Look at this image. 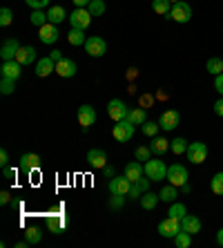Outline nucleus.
Masks as SVG:
<instances>
[{"instance_id": "nucleus-1", "label": "nucleus", "mask_w": 223, "mask_h": 248, "mask_svg": "<svg viewBox=\"0 0 223 248\" xmlns=\"http://www.w3.org/2000/svg\"><path fill=\"white\" fill-rule=\"evenodd\" d=\"M45 221H47L49 232H54V235H60V232L69 226V217L63 213V206H58V210H52V213L47 215Z\"/></svg>"}, {"instance_id": "nucleus-2", "label": "nucleus", "mask_w": 223, "mask_h": 248, "mask_svg": "<svg viewBox=\"0 0 223 248\" xmlns=\"http://www.w3.org/2000/svg\"><path fill=\"white\" fill-rule=\"evenodd\" d=\"M145 166V177L149 181H163L167 179V166L165 161H161V159H149V161L143 163Z\"/></svg>"}, {"instance_id": "nucleus-3", "label": "nucleus", "mask_w": 223, "mask_h": 248, "mask_svg": "<svg viewBox=\"0 0 223 248\" xmlns=\"http://www.w3.org/2000/svg\"><path fill=\"white\" fill-rule=\"evenodd\" d=\"M92 14H89V9L87 7H76L74 12L69 14V25L72 27H76V29H87L89 25H92Z\"/></svg>"}, {"instance_id": "nucleus-4", "label": "nucleus", "mask_w": 223, "mask_h": 248, "mask_svg": "<svg viewBox=\"0 0 223 248\" xmlns=\"http://www.w3.org/2000/svg\"><path fill=\"white\" fill-rule=\"evenodd\" d=\"M167 18L170 20H174V23H188L190 18H192V7L185 2V0H178V2H174L170 9V14H167Z\"/></svg>"}, {"instance_id": "nucleus-5", "label": "nucleus", "mask_w": 223, "mask_h": 248, "mask_svg": "<svg viewBox=\"0 0 223 248\" xmlns=\"http://www.w3.org/2000/svg\"><path fill=\"white\" fill-rule=\"evenodd\" d=\"M188 168L181 166V163H172V166H167V181H170L172 186H177V188H181L183 184H188Z\"/></svg>"}, {"instance_id": "nucleus-6", "label": "nucleus", "mask_w": 223, "mask_h": 248, "mask_svg": "<svg viewBox=\"0 0 223 248\" xmlns=\"http://www.w3.org/2000/svg\"><path fill=\"white\" fill-rule=\"evenodd\" d=\"M156 231H159L161 237H167V239H174L177 237V232H181L183 228H181V219H174V217H167V219L159 221V226H156Z\"/></svg>"}, {"instance_id": "nucleus-7", "label": "nucleus", "mask_w": 223, "mask_h": 248, "mask_svg": "<svg viewBox=\"0 0 223 248\" xmlns=\"http://www.w3.org/2000/svg\"><path fill=\"white\" fill-rule=\"evenodd\" d=\"M107 114H109V119H112V121H116V123L125 121L127 114H130V108H127L120 98H112V101L107 103Z\"/></svg>"}, {"instance_id": "nucleus-8", "label": "nucleus", "mask_w": 223, "mask_h": 248, "mask_svg": "<svg viewBox=\"0 0 223 248\" xmlns=\"http://www.w3.org/2000/svg\"><path fill=\"white\" fill-rule=\"evenodd\" d=\"M185 155H188V159L194 163V166H201V163L208 159V145L203 143V141H194V143L188 145V152H185Z\"/></svg>"}, {"instance_id": "nucleus-9", "label": "nucleus", "mask_w": 223, "mask_h": 248, "mask_svg": "<svg viewBox=\"0 0 223 248\" xmlns=\"http://www.w3.org/2000/svg\"><path fill=\"white\" fill-rule=\"evenodd\" d=\"M85 49L92 58H101V56H105V52H107V43H105L101 36H89L85 41Z\"/></svg>"}, {"instance_id": "nucleus-10", "label": "nucleus", "mask_w": 223, "mask_h": 248, "mask_svg": "<svg viewBox=\"0 0 223 248\" xmlns=\"http://www.w3.org/2000/svg\"><path fill=\"white\" fill-rule=\"evenodd\" d=\"M134 132H136V125H134V123H130L127 119H125V121H119L114 125V130H112L114 139H116V141H120V143H123V141H130V139L134 137Z\"/></svg>"}, {"instance_id": "nucleus-11", "label": "nucleus", "mask_w": 223, "mask_h": 248, "mask_svg": "<svg viewBox=\"0 0 223 248\" xmlns=\"http://www.w3.org/2000/svg\"><path fill=\"white\" fill-rule=\"evenodd\" d=\"M107 188H109V195H125L127 197V192H130V188H132V181L127 179L125 174H123V177H112Z\"/></svg>"}, {"instance_id": "nucleus-12", "label": "nucleus", "mask_w": 223, "mask_h": 248, "mask_svg": "<svg viewBox=\"0 0 223 248\" xmlns=\"http://www.w3.org/2000/svg\"><path fill=\"white\" fill-rule=\"evenodd\" d=\"M178 123H181V114H178L177 110H165V112H161L159 116V125L161 130H174V127H178Z\"/></svg>"}, {"instance_id": "nucleus-13", "label": "nucleus", "mask_w": 223, "mask_h": 248, "mask_svg": "<svg viewBox=\"0 0 223 248\" xmlns=\"http://www.w3.org/2000/svg\"><path fill=\"white\" fill-rule=\"evenodd\" d=\"M38 38H40V43H43V45H54V43L58 41V27L54 23L43 25V27H40V31H38Z\"/></svg>"}, {"instance_id": "nucleus-14", "label": "nucleus", "mask_w": 223, "mask_h": 248, "mask_svg": "<svg viewBox=\"0 0 223 248\" xmlns=\"http://www.w3.org/2000/svg\"><path fill=\"white\" fill-rule=\"evenodd\" d=\"M78 123L83 125V130H87L89 125L96 123V110L92 105H80L78 108Z\"/></svg>"}, {"instance_id": "nucleus-15", "label": "nucleus", "mask_w": 223, "mask_h": 248, "mask_svg": "<svg viewBox=\"0 0 223 248\" xmlns=\"http://www.w3.org/2000/svg\"><path fill=\"white\" fill-rule=\"evenodd\" d=\"M20 47L23 45L18 43V38H7V41L2 43V47H0V56H2V61H14Z\"/></svg>"}, {"instance_id": "nucleus-16", "label": "nucleus", "mask_w": 223, "mask_h": 248, "mask_svg": "<svg viewBox=\"0 0 223 248\" xmlns=\"http://www.w3.org/2000/svg\"><path fill=\"white\" fill-rule=\"evenodd\" d=\"M149 184H152V181L148 179V177H141V179H136L134 181V184H132V188H130V192H127V197H130V199H141V195H145V192L149 190Z\"/></svg>"}, {"instance_id": "nucleus-17", "label": "nucleus", "mask_w": 223, "mask_h": 248, "mask_svg": "<svg viewBox=\"0 0 223 248\" xmlns=\"http://www.w3.org/2000/svg\"><path fill=\"white\" fill-rule=\"evenodd\" d=\"M20 67H23V65H20L16 58H14V61H2V67H0V72H2V76H7V78H14V81H18V78H20V74H23V72H20Z\"/></svg>"}, {"instance_id": "nucleus-18", "label": "nucleus", "mask_w": 223, "mask_h": 248, "mask_svg": "<svg viewBox=\"0 0 223 248\" xmlns=\"http://www.w3.org/2000/svg\"><path fill=\"white\" fill-rule=\"evenodd\" d=\"M87 161H89L92 168H96V170H103L107 166V155L103 150H98V148H92V150L87 152Z\"/></svg>"}, {"instance_id": "nucleus-19", "label": "nucleus", "mask_w": 223, "mask_h": 248, "mask_svg": "<svg viewBox=\"0 0 223 248\" xmlns=\"http://www.w3.org/2000/svg\"><path fill=\"white\" fill-rule=\"evenodd\" d=\"M40 166H43V159H40L38 155H34V152H27V155L20 156V168L27 170L29 174L34 172V170H38Z\"/></svg>"}, {"instance_id": "nucleus-20", "label": "nucleus", "mask_w": 223, "mask_h": 248, "mask_svg": "<svg viewBox=\"0 0 223 248\" xmlns=\"http://www.w3.org/2000/svg\"><path fill=\"white\" fill-rule=\"evenodd\" d=\"M52 72H56V61H52L49 56H45V58H40V61H36V76L45 78V76H49Z\"/></svg>"}, {"instance_id": "nucleus-21", "label": "nucleus", "mask_w": 223, "mask_h": 248, "mask_svg": "<svg viewBox=\"0 0 223 248\" xmlns=\"http://www.w3.org/2000/svg\"><path fill=\"white\" fill-rule=\"evenodd\" d=\"M56 74L63 76V78H72L76 76V63L72 58H63V61H58L56 63Z\"/></svg>"}, {"instance_id": "nucleus-22", "label": "nucleus", "mask_w": 223, "mask_h": 248, "mask_svg": "<svg viewBox=\"0 0 223 248\" xmlns=\"http://www.w3.org/2000/svg\"><path fill=\"white\" fill-rule=\"evenodd\" d=\"M123 174H125L127 179H130L132 184H134V181L141 179V177L145 174V166H143L141 161H130V163L125 166V172H123Z\"/></svg>"}, {"instance_id": "nucleus-23", "label": "nucleus", "mask_w": 223, "mask_h": 248, "mask_svg": "<svg viewBox=\"0 0 223 248\" xmlns=\"http://www.w3.org/2000/svg\"><path fill=\"white\" fill-rule=\"evenodd\" d=\"M16 61L20 65H31V63H36V49L31 45H23L20 49H18V54H16Z\"/></svg>"}, {"instance_id": "nucleus-24", "label": "nucleus", "mask_w": 223, "mask_h": 248, "mask_svg": "<svg viewBox=\"0 0 223 248\" xmlns=\"http://www.w3.org/2000/svg\"><path fill=\"white\" fill-rule=\"evenodd\" d=\"M149 150H152V155L161 156V155H165L167 150H170V141H167L165 137H152V141H149Z\"/></svg>"}, {"instance_id": "nucleus-25", "label": "nucleus", "mask_w": 223, "mask_h": 248, "mask_svg": "<svg viewBox=\"0 0 223 248\" xmlns=\"http://www.w3.org/2000/svg\"><path fill=\"white\" fill-rule=\"evenodd\" d=\"M181 228L188 231L190 235H196V232H201V219L196 215H185L183 219H181Z\"/></svg>"}, {"instance_id": "nucleus-26", "label": "nucleus", "mask_w": 223, "mask_h": 248, "mask_svg": "<svg viewBox=\"0 0 223 248\" xmlns=\"http://www.w3.org/2000/svg\"><path fill=\"white\" fill-rule=\"evenodd\" d=\"M127 121L134 123V125H143V123L148 121V112H145V108H134V110H130Z\"/></svg>"}, {"instance_id": "nucleus-27", "label": "nucleus", "mask_w": 223, "mask_h": 248, "mask_svg": "<svg viewBox=\"0 0 223 248\" xmlns=\"http://www.w3.org/2000/svg\"><path fill=\"white\" fill-rule=\"evenodd\" d=\"M47 18H49V23L58 25V23H63L65 18H69V16L65 14V9H63L60 5H54V7H49V12H47Z\"/></svg>"}, {"instance_id": "nucleus-28", "label": "nucleus", "mask_w": 223, "mask_h": 248, "mask_svg": "<svg viewBox=\"0 0 223 248\" xmlns=\"http://www.w3.org/2000/svg\"><path fill=\"white\" fill-rule=\"evenodd\" d=\"M67 41H69V45H74V47H78V45H85V29H76V27H72V31L67 34Z\"/></svg>"}, {"instance_id": "nucleus-29", "label": "nucleus", "mask_w": 223, "mask_h": 248, "mask_svg": "<svg viewBox=\"0 0 223 248\" xmlns=\"http://www.w3.org/2000/svg\"><path fill=\"white\" fill-rule=\"evenodd\" d=\"M159 202H161V197L154 195V192H145V195H141V208H143V210H154Z\"/></svg>"}, {"instance_id": "nucleus-30", "label": "nucleus", "mask_w": 223, "mask_h": 248, "mask_svg": "<svg viewBox=\"0 0 223 248\" xmlns=\"http://www.w3.org/2000/svg\"><path fill=\"white\" fill-rule=\"evenodd\" d=\"M159 197H161V202H167V203H172V202H177V197H178V188L177 186H165V188H161V192H159Z\"/></svg>"}, {"instance_id": "nucleus-31", "label": "nucleus", "mask_w": 223, "mask_h": 248, "mask_svg": "<svg viewBox=\"0 0 223 248\" xmlns=\"http://www.w3.org/2000/svg\"><path fill=\"white\" fill-rule=\"evenodd\" d=\"M167 215H170V217H174V219H183L185 215H188V208H185L181 202H172Z\"/></svg>"}, {"instance_id": "nucleus-32", "label": "nucleus", "mask_w": 223, "mask_h": 248, "mask_svg": "<svg viewBox=\"0 0 223 248\" xmlns=\"http://www.w3.org/2000/svg\"><path fill=\"white\" fill-rule=\"evenodd\" d=\"M206 69L210 72L212 76H219L223 74V58H208V63H206Z\"/></svg>"}, {"instance_id": "nucleus-33", "label": "nucleus", "mask_w": 223, "mask_h": 248, "mask_svg": "<svg viewBox=\"0 0 223 248\" xmlns=\"http://www.w3.org/2000/svg\"><path fill=\"white\" fill-rule=\"evenodd\" d=\"M188 141H185L183 137H177L174 141H170V150L174 152V155H185L188 152Z\"/></svg>"}, {"instance_id": "nucleus-34", "label": "nucleus", "mask_w": 223, "mask_h": 248, "mask_svg": "<svg viewBox=\"0 0 223 248\" xmlns=\"http://www.w3.org/2000/svg\"><path fill=\"white\" fill-rule=\"evenodd\" d=\"M152 9L156 14H161V16H167L172 9V2L170 0H152Z\"/></svg>"}, {"instance_id": "nucleus-35", "label": "nucleus", "mask_w": 223, "mask_h": 248, "mask_svg": "<svg viewBox=\"0 0 223 248\" xmlns=\"http://www.w3.org/2000/svg\"><path fill=\"white\" fill-rule=\"evenodd\" d=\"M29 20H31V25H34V27H38V29L43 27V25L49 23V18H47V14H43V9H34Z\"/></svg>"}, {"instance_id": "nucleus-36", "label": "nucleus", "mask_w": 223, "mask_h": 248, "mask_svg": "<svg viewBox=\"0 0 223 248\" xmlns=\"http://www.w3.org/2000/svg\"><path fill=\"white\" fill-rule=\"evenodd\" d=\"M87 9H89V14H92L94 18H98V16H103V14H105L107 5H105L103 0H92V2L87 5Z\"/></svg>"}, {"instance_id": "nucleus-37", "label": "nucleus", "mask_w": 223, "mask_h": 248, "mask_svg": "<svg viewBox=\"0 0 223 248\" xmlns=\"http://www.w3.org/2000/svg\"><path fill=\"white\" fill-rule=\"evenodd\" d=\"M174 244H177L178 248H190V246H192V235H190L188 231L177 232V237H174Z\"/></svg>"}, {"instance_id": "nucleus-38", "label": "nucleus", "mask_w": 223, "mask_h": 248, "mask_svg": "<svg viewBox=\"0 0 223 248\" xmlns=\"http://www.w3.org/2000/svg\"><path fill=\"white\" fill-rule=\"evenodd\" d=\"M25 239L29 242V246H31V244H40V239H43V232H40V228L31 226V228H27V231H25Z\"/></svg>"}, {"instance_id": "nucleus-39", "label": "nucleus", "mask_w": 223, "mask_h": 248, "mask_svg": "<svg viewBox=\"0 0 223 248\" xmlns=\"http://www.w3.org/2000/svg\"><path fill=\"white\" fill-rule=\"evenodd\" d=\"M210 188H212V192H214V195L223 197V172H217L214 177H212Z\"/></svg>"}, {"instance_id": "nucleus-40", "label": "nucleus", "mask_w": 223, "mask_h": 248, "mask_svg": "<svg viewBox=\"0 0 223 248\" xmlns=\"http://www.w3.org/2000/svg\"><path fill=\"white\" fill-rule=\"evenodd\" d=\"M134 156H136V161L145 163V161H149V159H152V150H149V148H145V145H138L136 150H134Z\"/></svg>"}, {"instance_id": "nucleus-41", "label": "nucleus", "mask_w": 223, "mask_h": 248, "mask_svg": "<svg viewBox=\"0 0 223 248\" xmlns=\"http://www.w3.org/2000/svg\"><path fill=\"white\" fill-rule=\"evenodd\" d=\"M14 90H16V81H14V78H7V76H2V78H0V92L5 94H12Z\"/></svg>"}, {"instance_id": "nucleus-42", "label": "nucleus", "mask_w": 223, "mask_h": 248, "mask_svg": "<svg viewBox=\"0 0 223 248\" xmlns=\"http://www.w3.org/2000/svg\"><path fill=\"white\" fill-rule=\"evenodd\" d=\"M159 127H161L159 123H154V121H145L143 125H141V130H143L145 137L152 139V137H156V134H159Z\"/></svg>"}, {"instance_id": "nucleus-43", "label": "nucleus", "mask_w": 223, "mask_h": 248, "mask_svg": "<svg viewBox=\"0 0 223 248\" xmlns=\"http://www.w3.org/2000/svg\"><path fill=\"white\" fill-rule=\"evenodd\" d=\"M12 20H14V12L9 7H2V9H0V25H2V27H9Z\"/></svg>"}, {"instance_id": "nucleus-44", "label": "nucleus", "mask_w": 223, "mask_h": 248, "mask_svg": "<svg viewBox=\"0 0 223 248\" xmlns=\"http://www.w3.org/2000/svg\"><path fill=\"white\" fill-rule=\"evenodd\" d=\"M123 206H125V195H112L109 208H112V210H120Z\"/></svg>"}, {"instance_id": "nucleus-45", "label": "nucleus", "mask_w": 223, "mask_h": 248, "mask_svg": "<svg viewBox=\"0 0 223 248\" xmlns=\"http://www.w3.org/2000/svg\"><path fill=\"white\" fill-rule=\"evenodd\" d=\"M31 9H43V7H47L49 5V0H25Z\"/></svg>"}, {"instance_id": "nucleus-46", "label": "nucleus", "mask_w": 223, "mask_h": 248, "mask_svg": "<svg viewBox=\"0 0 223 248\" xmlns=\"http://www.w3.org/2000/svg\"><path fill=\"white\" fill-rule=\"evenodd\" d=\"M214 90H217V92L223 96V74L214 76Z\"/></svg>"}, {"instance_id": "nucleus-47", "label": "nucleus", "mask_w": 223, "mask_h": 248, "mask_svg": "<svg viewBox=\"0 0 223 248\" xmlns=\"http://www.w3.org/2000/svg\"><path fill=\"white\" fill-rule=\"evenodd\" d=\"M2 174H5L7 179H16L18 170H16V168H9V166H7V168H2Z\"/></svg>"}, {"instance_id": "nucleus-48", "label": "nucleus", "mask_w": 223, "mask_h": 248, "mask_svg": "<svg viewBox=\"0 0 223 248\" xmlns=\"http://www.w3.org/2000/svg\"><path fill=\"white\" fill-rule=\"evenodd\" d=\"M0 203H2V206H7V203H12V192H7V190L0 192Z\"/></svg>"}, {"instance_id": "nucleus-49", "label": "nucleus", "mask_w": 223, "mask_h": 248, "mask_svg": "<svg viewBox=\"0 0 223 248\" xmlns=\"http://www.w3.org/2000/svg\"><path fill=\"white\" fill-rule=\"evenodd\" d=\"M0 166H2V168L9 166V152H7V150H0Z\"/></svg>"}, {"instance_id": "nucleus-50", "label": "nucleus", "mask_w": 223, "mask_h": 248, "mask_svg": "<svg viewBox=\"0 0 223 248\" xmlns=\"http://www.w3.org/2000/svg\"><path fill=\"white\" fill-rule=\"evenodd\" d=\"M214 114H217V116H223V98H219L217 103H214Z\"/></svg>"}, {"instance_id": "nucleus-51", "label": "nucleus", "mask_w": 223, "mask_h": 248, "mask_svg": "<svg viewBox=\"0 0 223 248\" xmlns=\"http://www.w3.org/2000/svg\"><path fill=\"white\" fill-rule=\"evenodd\" d=\"M49 58H52V61H63V52H60V49H52V54H49Z\"/></svg>"}, {"instance_id": "nucleus-52", "label": "nucleus", "mask_w": 223, "mask_h": 248, "mask_svg": "<svg viewBox=\"0 0 223 248\" xmlns=\"http://www.w3.org/2000/svg\"><path fill=\"white\" fill-rule=\"evenodd\" d=\"M103 172H105V177H109V179H112V177H114V168H112V166H105Z\"/></svg>"}, {"instance_id": "nucleus-53", "label": "nucleus", "mask_w": 223, "mask_h": 248, "mask_svg": "<svg viewBox=\"0 0 223 248\" xmlns=\"http://www.w3.org/2000/svg\"><path fill=\"white\" fill-rule=\"evenodd\" d=\"M178 190L183 192V195H190V192H192V186H190V184H183L181 188H178Z\"/></svg>"}, {"instance_id": "nucleus-54", "label": "nucleus", "mask_w": 223, "mask_h": 248, "mask_svg": "<svg viewBox=\"0 0 223 248\" xmlns=\"http://www.w3.org/2000/svg\"><path fill=\"white\" fill-rule=\"evenodd\" d=\"M72 2H74L76 7H87L89 2H92V0H72Z\"/></svg>"}, {"instance_id": "nucleus-55", "label": "nucleus", "mask_w": 223, "mask_h": 248, "mask_svg": "<svg viewBox=\"0 0 223 248\" xmlns=\"http://www.w3.org/2000/svg\"><path fill=\"white\" fill-rule=\"evenodd\" d=\"M217 244H219V246H223V228L217 232Z\"/></svg>"}, {"instance_id": "nucleus-56", "label": "nucleus", "mask_w": 223, "mask_h": 248, "mask_svg": "<svg viewBox=\"0 0 223 248\" xmlns=\"http://www.w3.org/2000/svg\"><path fill=\"white\" fill-rule=\"evenodd\" d=\"M152 103V96H143V105H145V110H148V105Z\"/></svg>"}, {"instance_id": "nucleus-57", "label": "nucleus", "mask_w": 223, "mask_h": 248, "mask_svg": "<svg viewBox=\"0 0 223 248\" xmlns=\"http://www.w3.org/2000/svg\"><path fill=\"white\" fill-rule=\"evenodd\" d=\"M170 2H172V5H174V2H178V0H170Z\"/></svg>"}]
</instances>
